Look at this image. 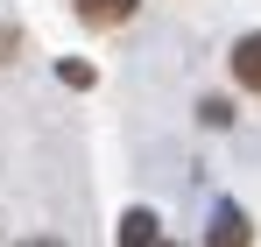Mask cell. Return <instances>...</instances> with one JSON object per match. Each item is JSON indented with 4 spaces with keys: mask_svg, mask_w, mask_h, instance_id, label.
<instances>
[{
    "mask_svg": "<svg viewBox=\"0 0 261 247\" xmlns=\"http://www.w3.org/2000/svg\"><path fill=\"white\" fill-rule=\"evenodd\" d=\"M254 233H247V212L240 205H219V219H212V247H247Z\"/></svg>",
    "mask_w": 261,
    "mask_h": 247,
    "instance_id": "1",
    "label": "cell"
},
{
    "mask_svg": "<svg viewBox=\"0 0 261 247\" xmlns=\"http://www.w3.org/2000/svg\"><path fill=\"white\" fill-rule=\"evenodd\" d=\"M233 78L247 85V92H261V36H240V42H233Z\"/></svg>",
    "mask_w": 261,
    "mask_h": 247,
    "instance_id": "2",
    "label": "cell"
},
{
    "mask_svg": "<svg viewBox=\"0 0 261 247\" xmlns=\"http://www.w3.org/2000/svg\"><path fill=\"white\" fill-rule=\"evenodd\" d=\"M155 226H163L155 212H141V205H134L127 219H120V247H155Z\"/></svg>",
    "mask_w": 261,
    "mask_h": 247,
    "instance_id": "3",
    "label": "cell"
},
{
    "mask_svg": "<svg viewBox=\"0 0 261 247\" xmlns=\"http://www.w3.org/2000/svg\"><path fill=\"white\" fill-rule=\"evenodd\" d=\"M78 14H85L92 29H113V21H127L134 0H78Z\"/></svg>",
    "mask_w": 261,
    "mask_h": 247,
    "instance_id": "4",
    "label": "cell"
}]
</instances>
